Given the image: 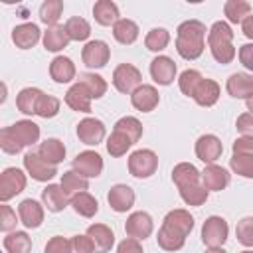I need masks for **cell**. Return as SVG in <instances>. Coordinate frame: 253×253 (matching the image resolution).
<instances>
[{
  "label": "cell",
  "instance_id": "f6af8a7d",
  "mask_svg": "<svg viewBox=\"0 0 253 253\" xmlns=\"http://www.w3.org/2000/svg\"><path fill=\"white\" fill-rule=\"evenodd\" d=\"M202 79H204V77H202L200 71H196V69H186V71H182V75H180V79H178L180 91H182L184 95H188V97H194V93H196V89H198V85H200Z\"/></svg>",
  "mask_w": 253,
  "mask_h": 253
},
{
  "label": "cell",
  "instance_id": "30bf717a",
  "mask_svg": "<svg viewBox=\"0 0 253 253\" xmlns=\"http://www.w3.org/2000/svg\"><path fill=\"white\" fill-rule=\"evenodd\" d=\"M73 170L85 178H97L103 172V158L95 150L79 152L73 158Z\"/></svg>",
  "mask_w": 253,
  "mask_h": 253
},
{
  "label": "cell",
  "instance_id": "91938a15",
  "mask_svg": "<svg viewBox=\"0 0 253 253\" xmlns=\"http://www.w3.org/2000/svg\"><path fill=\"white\" fill-rule=\"evenodd\" d=\"M247 111H249V113H253V97H251V99H247Z\"/></svg>",
  "mask_w": 253,
  "mask_h": 253
},
{
  "label": "cell",
  "instance_id": "f1b7e54d",
  "mask_svg": "<svg viewBox=\"0 0 253 253\" xmlns=\"http://www.w3.org/2000/svg\"><path fill=\"white\" fill-rule=\"evenodd\" d=\"M172 180L178 188L188 186V184H200L202 180V172H198V168L190 162H180L174 166L172 170Z\"/></svg>",
  "mask_w": 253,
  "mask_h": 253
},
{
  "label": "cell",
  "instance_id": "7a4b0ae2",
  "mask_svg": "<svg viewBox=\"0 0 253 253\" xmlns=\"http://www.w3.org/2000/svg\"><path fill=\"white\" fill-rule=\"evenodd\" d=\"M176 49L184 59H198L206 47V26L200 20H186L176 30Z\"/></svg>",
  "mask_w": 253,
  "mask_h": 253
},
{
  "label": "cell",
  "instance_id": "603a6c76",
  "mask_svg": "<svg viewBox=\"0 0 253 253\" xmlns=\"http://www.w3.org/2000/svg\"><path fill=\"white\" fill-rule=\"evenodd\" d=\"M162 225H166V227L178 231L180 235L188 237V233H190L192 227H194V217H192L190 211H186V210H172V211L166 213Z\"/></svg>",
  "mask_w": 253,
  "mask_h": 253
},
{
  "label": "cell",
  "instance_id": "f907efd6",
  "mask_svg": "<svg viewBox=\"0 0 253 253\" xmlns=\"http://www.w3.org/2000/svg\"><path fill=\"white\" fill-rule=\"evenodd\" d=\"M71 247H73V253H93L97 249L89 235H73Z\"/></svg>",
  "mask_w": 253,
  "mask_h": 253
},
{
  "label": "cell",
  "instance_id": "ba28073f",
  "mask_svg": "<svg viewBox=\"0 0 253 253\" xmlns=\"http://www.w3.org/2000/svg\"><path fill=\"white\" fill-rule=\"evenodd\" d=\"M24 168H26V172L34 178V180H38V182H47V180H51L55 174H57V168L55 166H51V164H47L40 154H38V150L34 152H26V156H24Z\"/></svg>",
  "mask_w": 253,
  "mask_h": 253
},
{
  "label": "cell",
  "instance_id": "484cf974",
  "mask_svg": "<svg viewBox=\"0 0 253 253\" xmlns=\"http://www.w3.org/2000/svg\"><path fill=\"white\" fill-rule=\"evenodd\" d=\"M38 154L51 166H57L65 158V146L59 138H47L38 146Z\"/></svg>",
  "mask_w": 253,
  "mask_h": 253
},
{
  "label": "cell",
  "instance_id": "ac0fdd59",
  "mask_svg": "<svg viewBox=\"0 0 253 253\" xmlns=\"http://www.w3.org/2000/svg\"><path fill=\"white\" fill-rule=\"evenodd\" d=\"M69 194L61 188V186H57V184H49V186H45L43 190H42V202H43V206L49 210V211H61V210H65L67 208V204H71V200L67 198Z\"/></svg>",
  "mask_w": 253,
  "mask_h": 253
},
{
  "label": "cell",
  "instance_id": "44dd1931",
  "mask_svg": "<svg viewBox=\"0 0 253 253\" xmlns=\"http://www.w3.org/2000/svg\"><path fill=\"white\" fill-rule=\"evenodd\" d=\"M12 42L20 47V49H30L40 42V28L32 22L28 24H20L12 30Z\"/></svg>",
  "mask_w": 253,
  "mask_h": 253
},
{
  "label": "cell",
  "instance_id": "9c48e42d",
  "mask_svg": "<svg viewBox=\"0 0 253 253\" xmlns=\"http://www.w3.org/2000/svg\"><path fill=\"white\" fill-rule=\"evenodd\" d=\"M109 57H111V49H109V45H107L105 42H101V40H93V42L85 43V47H83V51H81L83 63H85L87 67H95V69L105 67L107 61H109Z\"/></svg>",
  "mask_w": 253,
  "mask_h": 253
},
{
  "label": "cell",
  "instance_id": "6f0895ef",
  "mask_svg": "<svg viewBox=\"0 0 253 253\" xmlns=\"http://www.w3.org/2000/svg\"><path fill=\"white\" fill-rule=\"evenodd\" d=\"M241 28H243V34H245V38L253 40V14H249V16L243 20Z\"/></svg>",
  "mask_w": 253,
  "mask_h": 253
},
{
  "label": "cell",
  "instance_id": "ee69618b",
  "mask_svg": "<svg viewBox=\"0 0 253 253\" xmlns=\"http://www.w3.org/2000/svg\"><path fill=\"white\" fill-rule=\"evenodd\" d=\"M115 130L125 132V134L132 140V144H134V142L140 138V134H142V125H140V121L134 119V117H123V119H119V121L115 123Z\"/></svg>",
  "mask_w": 253,
  "mask_h": 253
},
{
  "label": "cell",
  "instance_id": "836d02e7",
  "mask_svg": "<svg viewBox=\"0 0 253 253\" xmlns=\"http://www.w3.org/2000/svg\"><path fill=\"white\" fill-rule=\"evenodd\" d=\"M158 245L164 249V251H178V249H182L184 247V243H186V237L184 235H180L178 231H174V229H170V227H166V225H162L160 229H158Z\"/></svg>",
  "mask_w": 253,
  "mask_h": 253
},
{
  "label": "cell",
  "instance_id": "d6986e66",
  "mask_svg": "<svg viewBox=\"0 0 253 253\" xmlns=\"http://www.w3.org/2000/svg\"><path fill=\"white\" fill-rule=\"evenodd\" d=\"M18 213H20V221L28 227V229H36L42 225L43 221V208L42 204H38L36 200L28 198L18 206Z\"/></svg>",
  "mask_w": 253,
  "mask_h": 253
},
{
  "label": "cell",
  "instance_id": "7bdbcfd3",
  "mask_svg": "<svg viewBox=\"0 0 253 253\" xmlns=\"http://www.w3.org/2000/svg\"><path fill=\"white\" fill-rule=\"evenodd\" d=\"M168 42H170V34L164 28H152L144 38V45L150 51H162L168 45Z\"/></svg>",
  "mask_w": 253,
  "mask_h": 253
},
{
  "label": "cell",
  "instance_id": "11a10c76",
  "mask_svg": "<svg viewBox=\"0 0 253 253\" xmlns=\"http://www.w3.org/2000/svg\"><path fill=\"white\" fill-rule=\"evenodd\" d=\"M117 253H144V251H142V245L138 243V239L126 237V239H123V241L119 243Z\"/></svg>",
  "mask_w": 253,
  "mask_h": 253
},
{
  "label": "cell",
  "instance_id": "7402d4cb",
  "mask_svg": "<svg viewBox=\"0 0 253 253\" xmlns=\"http://www.w3.org/2000/svg\"><path fill=\"white\" fill-rule=\"evenodd\" d=\"M65 105L79 113H91V95L81 83H75L65 93Z\"/></svg>",
  "mask_w": 253,
  "mask_h": 253
},
{
  "label": "cell",
  "instance_id": "5bb4252c",
  "mask_svg": "<svg viewBox=\"0 0 253 253\" xmlns=\"http://www.w3.org/2000/svg\"><path fill=\"white\" fill-rule=\"evenodd\" d=\"M150 75L158 85H170L176 77V63L168 55H158L150 61Z\"/></svg>",
  "mask_w": 253,
  "mask_h": 253
},
{
  "label": "cell",
  "instance_id": "d590c367",
  "mask_svg": "<svg viewBox=\"0 0 253 253\" xmlns=\"http://www.w3.org/2000/svg\"><path fill=\"white\" fill-rule=\"evenodd\" d=\"M91 95V99H101L105 93H107V81L101 77V75H95V73H79V81Z\"/></svg>",
  "mask_w": 253,
  "mask_h": 253
},
{
  "label": "cell",
  "instance_id": "52a82bcc",
  "mask_svg": "<svg viewBox=\"0 0 253 253\" xmlns=\"http://www.w3.org/2000/svg\"><path fill=\"white\" fill-rule=\"evenodd\" d=\"M26 188V174L20 168H6L0 176V200L8 202L10 198H14L16 194H20Z\"/></svg>",
  "mask_w": 253,
  "mask_h": 253
},
{
  "label": "cell",
  "instance_id": "c3c4849f",
  "mask_svg": "<svg viewBox=\"0 0 253 253\" xmlns=\"http://www.w3.org/2000/svg\"><path fill=\"white\" fill-rule=\"evenodd\" d=\"M235 235H237V241L245 247H253V217H243L237 221V227H235Z\"/></svg>",
  "mask_w": 253,
  "mask_h": 253
},
{
  "label": "cell",
  "instance_id": "74e56055",
  "mask_svg": "<svg viewBox=\"0 0 253 253\" xmlns=\"http://www.w3.org/2000/svg\"><path fill=\"white\" fill-rule=\"evenodd\" d=\"M61 12H63V2L61 0H45L40 6V20L49 28L57 26V20L61 18Z\"/></svg>",
  "mask_w": 253,
  "mask_h": 253
},
{
  "label": "cell",
  "instance_id": "bcb514c9",
  "mask_svg": "<svg viewBox=\"0 0 253 253\" xmlns=\"http://www.w3.org/2000/svg\"><path fill=\"white\" fill-rule=\"evenodd\" d=\"M59 113V99L53 97V95H42L40 101H38V107H36V115L42 117V119H51Z\"/></svg>",
  "mask_w": 253,
  "mask_h": 253
},
{
  "label": "cell",
  "instance_id": "9f6ffc18",
  "mask_svg": "<svg viewBox=\"0 0 253 253\" xmlns=\"http://www.w3.org/2000/svg\"><path fill=\"white\" fill-rule=\"evenodd\" d=\"M239 61L245 69L253 71V43H245L239 47Z\"/></svg>",
  "mask_w": 253,
  "mask_h": 253
},
{
  "label": "cell",
  "instance_id": "b9f144b4",
  "mask_svg": "<svg viewBox=\"0 0 253 253\" xmlns=\"http://www.w3.org/2000/svg\"><path fill=\"white\" fill-rule=\"evenodd\" d=\"M130 146H132V140L121 130H113L107 140V152L111 156H123Z\"/></svg>",
  "mask_w": 253,
  "mask_h": 253
},
{
  "label": "cell",
  "instance_id": "f546056e",
  "mask_svg": "<svg viewBox=\"0 0 253 253\" xmlns=\"http://www.w3.org/2000/svg\"><path fill=\"white\" fill-rule=\"evenodd\" d=\"M69 36H67V30L65 26H51L43 32V47L47 51H59L63 47H67L69 43Z\"/></svg>",
  "mask_w": 253,
  "mask_h": 253
},
{
  "label": "cell",
  "instance_id": "83f0119b",
  "mask_svg": "<svg viewBox=\"0 0 253 253\" xmlns=\"http://www.w3.org/2000/svg\"><path fill=\"white\" fill-rule=\"evenodd\" d=\"M93 16H95V22L101 24V26H115L121 18H119V8L115 2L111 0H99L95 2L93 6Z\"/></svg>",
  "mask_w": 253,
  "mask_h": 253
},
{
  "label": "cell",
  "instance_id": "60d3db41",
  "mask_svg": "<svg viewBox=\"0 0 253 253\" xmlns=\"http://www.w3.org/2000/svg\"><path fill=\"white\" fill-rule=\"evenodd\" d=\"M178 190H180L182 200L188 206H202L208 200V190L202 184H188V186H182Z\"/></svg>",
  "mask_w": 253,
  "mask_h": 253
},
{
  "label": "cell",
  "instance_id": "8d00e7d4",
  "mask_svg": "<svg viewBox=\"0 0 253 253\" xmlns=\"http://www.w3.org/2000/svg\"><path fill=\"white\" fill-rule=\"evenodd\" d=\"M4 249L8 253H30L32 251V239L26 231H14L4 237Z\"/></svg>",
  "mask_w": 253,
  "mask_h": 253
},
{
  "label": "cell",
  "instance_id": "8992f818",
  "mask_svg": "<svg viewBox=\"0 0 253 253\" xmlns=\"http://www.w3.org/2000/svg\"><path fill=\"white\" fill-rule=\"evenodd\" d=\"M229 227L227 221L219 215H210L202 225V241L208 247H221L227 239Z\"/></svg>",
  "mask_w": 253,
  "mask_h": 253
},
{
  "label": "cell",
  "instance_id": "6da1fadb",
  "mask_svg": "<svg viewBox=\"0 0 253 253\" xmlns=\"http://www.w3.org/2000/svg\"><path fill=\"white\" fill-rule=\"evenodd\" d=\"M40 138V126L34 121H16L0 130V148L6 154H18L22 148L36 144Z\"/></svg>",
  "mask_w": 253,
  "mask_h": 253
},
{
  "label": "cell",
  "instance_id": "7dc6e473",
  "mask_svg": "<svg viewBox=\"0 0 253 253\" xmlns=\"http://www.w3.org/2000/svg\"><path fill=\"white\" fill-rule=\"evenodd\" d=\"M229 166L235 174L243 178H253V156H243V154H233L229 160Z\"/></svg>",
  "mask_w": 253,
  "mask_h": 253
},
{
  "label": "cell",
  "instance_id": "7c38bea8",
  "mask_svg": "<svg viewBox=\"0 0 253 253\" xmlns=\"http://www.w3.org/2000/svg\"><path fill=\"white\" fill-rule=\"evenodd\" d=\"M77 136H79V140L83 144L97 146L105 138V125L99 119L87 117V119L79 121V125H77Z\"/></svg>",
  "mask_w": 253,
  "mask_h": 253
},
{
  "label": "cell",
  "instance_id": "1f68e13d",
  "mask_svg": "<svg viewBox=\"0 0 253 253\" xmlns=\"http://www.w3.org/2000/svg\"><path fill=\"white\" fill-rule=\"evenodd\" d=\"M42 95H43V93H42L40 89H36V87H26V89H22V91L18 93V97H16V107H18V111L24 113V115H36V107H38V101H40Z\"/></svg>",
  "mask_w": 253,
  "mask_h": 253
},
{
  "label": "cell",
  "instance_id": "94428289",
  "mask_svg": "<svg viewBox=\"0 0 253 253\" xmlns=\"http://www.w3.org/2000/svg\"><path fill=\"white\" fill-rule=\"evenodd\" d=\"M241 253H253V251H241Z\"/></svg>",
  "mask_w": 253,
  "mask_h": 253
},
{
  "label": "cell",
  "instance_id": "5b68a950",
  "mask_svg": "<svg viewBox=\"0 0 253 253\" xmlns=\"http://www.w3.org/2000/svg\"><path fill=\"white\" fill-rule=\"evenodd\" d=\"M142 73L132 63H121L113 71V85L119 93H134V89L140 87Z\"/></svg>",
  "mask_w": 253,
  "mask_h": 253
},
{
  "label": "cell",
  "instance_id": "816d5d0a",
  "mask_svg": "<svg viewBox=\"0 0 253 253\" xmlns=\"http://www.w3.org/2000/svg\"><path fill=\"white\" fill-rule=\"evenodd\" d=\"M16 227V213L10 206H0V229L2 231H10Z\"/></svg>",
  "mask_w": 253,
  "mask_h": 253
},
{
  "label": "cell",
  "instance_id": "f5cc1de1",
  "mask_svg": "<svg viewBox=\"0 0 253 253\" xmlns=\"http://www.w3.org/2000/svg\"><path fill=\"white\" fill-rule=\"evenodd\" d=\"M233 154L253 156V136H239L233 142Z\"/></svg>",
  "mask_w": 253,
  "mask_h": 253
},
{
  "label": "cell",
  "instance_id": "d4e9b609",
  "mask_svg": "<svg viewBox=\"0 0 253 253\" xmlns=\"http://www.w3.org/2000/svg\"><path fill=\"white\" fill-rule=\"evenodd\" d=\"M49 75L55 83H69L75 77V63L69 57L57 55L49 63Z\"/></svg>",
  "mask_w": 253,
  "mask_h": 253
},
{
  "label": "cell",
  "instance_id": "4fadbf2b",
  "mask_svg": "<svg viewBox=\"0 0 253 253\" xmlns=\"http://www.w3.org/2000/svg\"><path fill=\"white\" fill-rule=\"evenodd\" d=\"M221 152H223V144L215 134H204L196 142V156L206 164H213L221 156Z\"/></svg>",
  "mask_w": 253,
  "mask_h": 253
},
{
  "label": "cell",
  "instance_id": "9a60e30c",
  "mask_svg": "<svg viewBox=\"0 0 253 253\" xmlns=\"http://www.w3.org/2000/svg\"><path fill=\"white\" fill-rule=\"evenodd\" d=\"M229 184V172L217 164H208L202 172V186L208 192H219Z\"/></svg>",
  "mask_w": 253,
  "mask_h": 253
},
{
  "label": "cell",
  "instance_id": "4dcf8cb0",
  "mask_svg": "<svg viewBox=\"0 0 253 253\" xmlns=\"http://www.w3.org/2000/svg\"><path fill=\"white\" fill-rule=\"evenodd\" d=\"M113 36L119 43L123 45H128V43H134L136 38H138V26L132 22V20H126V18H121L115 26H113Z\"/></svg>",
  "mask_w": 253,
  "mask_h": 253
},
{
  "label": "cell",
  "instance_id": "8fae6325",
  "mask_svg": "<svg viewBox=\"0 0 253 253\" xmlns=\"http://www.w3.org/2000/svg\"><path fill=\"white\" fill-rule=\"evenodd\" d=\"M154 229V223H152V217L146 213V211H134L126 217V223H125V231L128 237L132 239H146Z\"/></svg>",
  "mask_w": 253,
  "mask_h": 253
},
{
  "label": "cell",
  "instance_id": "cb8c5ba5",
  "mask_svg": "<svg viewBox=\"0 0 253 253\" xmlns=\"http://www.w3.org/2000/svg\"><path fill=\"white\" fill-rule=\"evenodd\" d=\"M87 235L93 239L97 251H101V253L111 251V247L115 243V233L105 223H93V225H89L87 227Z\"/></svg>",
  "mask_w": 253,
  "mask_h": 253
},
{
  "label": "cell",
  "instance_id": "277c9868",
  "mask_svg": "<svg viewBox=\"0 0 253 253\" xmlns=\"http://www.w3.org/2000/svg\"><path fill=\"white\" fill-rule=\"evenodd\" d=\"M156 168H158V156L148 148L134 150L128 156V172L134 178H150L156 172Z\"/></svg>",
  "mask_w": 253,
  "mask_h": 253
},
{
  "label": "cell",
  "instance_id": "e0dca14e",
  "mask_svg": "<svg viewBox=\"0 0 253 253\" xmlns=\"http://www.w3.org/2000/svg\"><path fill=\"white\" fill-rule=\"evenodd\" d=\"M107 200H109V206H111L115 211L123 213V211H126V210L132 208V204H134V192H132V188L126 186V184H117V186H113V188L109 190Z\"/></svg>",
  "mask_w": 253,
  "mask_h": 253
},
{
  "label": "cell",
  "instance_id": "3957f363",
  "mask_svg": "<svg viewBox=\"0 0 253 253\" xmlns=\"http://www.w3.org/2000/svg\"><path fill=\"white\" fill-rule=\"evenodd\" d=\"M208 45L217 63H231L235 57V47H233V32L229 24L225 22H215L210 32H208Z\"/></svg>",
  "mask_w": 253,
  "mask_h": 253
},
{
  "label": "cell",
  "instance_id": "e575fe53",
  "mask_svg": "<svg viewBox=\"0 0 253 253\" xmlns=\"http://www.w3.org/2000/svg\"><path fill=\"white\" fill-rule=\"evenodd\" d=\"M223 12L231 24H243V20L251 14V4L245 0H227Z\"/></svg>",
  "mask_w": 253,
  "mask_h": 253
},
{
  "label": "cell",
  "instance_id": "db71d44e",
  "mask_svg": "<svg viewBox=\"0 0 253 253\" xmlns=\"http://www.w3.org/2000/svg\"><path fill=\"white\" fill-rule=\"evenodd\" d=\"M237 130L243 136H253V113H243L237 117Z\"/></svg>",
  "mask_w": 253,
  "mask_h": 253
},
{
  "label": "cell",
  "instance_id": "f35d334b",
  "mask_svg": "<svg viewBox=\"0 0 253 253\" xmlns=\"http://www.w3.org/2000/svg\"><path fill=\"white\" fill-rule=\"evenodd\" d=\"M65 30H67L69 40H73V42H83V40H87L89 34H91L89 22H87L85 18H79V16L69 18V20L65 22Z\"/></svg>",
  "mask_w": 253,
  "mask_h": 253
},
{
  "label": "cell",
  "instance_id": "d6a6232c",
  "mask_svg": "<svg viewBox=\"0 0 253 253\" xmlns=\"http://www.w3.org/2000/svg\"><path fill=\"white\" fill-rule=\"evenodd\" d=\"M71 208L75 210V213H79L83 217H93L99 210V204L89 192H79V194H73Z\"/></svg>",
  "mask_w": 253,
  "mask_h": 253
},
{
  "label": "cell",
  "instance_id": "680465c9",
  "mask_svg": "<svg viewBox=\"0 0 253 253\" xmlns=\"http://www.w3.org/2000/svg\"><path fill=\"white\" fill-rule=\"evenodd\" d=\"M206 253H227V251H223L221 247H210Z\"/></svg>",
  "mask_w": 253,
  "mask_h": 253
},
{
  "label": "cell",
  "instance_id": "ffe728a7",
  "mask_svg": "<svg viewBox=\"0 0 253 253\" xmlns=\"http://www.w3.org/2000/svg\"><path fill=\"white\" fill-rule=\"evenodd\" d=\"M225 89L235 99H251L253 97V77L247 73H233L229 75Z\"/></svg>",
  "mask_w": 253,
  "mask_h": 253
},
{
  "label": "cell",
  "instance_id": "4316f807",
  "mask_svg": "<svg viewBox=\"0 0 253 253\" xmlns=\"http://www.w3.org/2000/svg\"><path fill=\"white\" fill-rule=\"evenodd\" d=\"M192 99L202 107H211L219 99V85L213 79H202Z\"/></svg>",
  "mask_w": 253,
  "mask_h": 253
},
{
  "label": "cell",
  "instance_id": "2e32d148",
  "mask_svg": "<svg viewBox=\"0 0 253 253\" xmlns=\"http://www.w3.org/2000/svg\"><path fill=\"white\" fill-rule=\"evenodd\" d=\"M160 97H158V91L152 87V85H140L138 89H134V93L130 95V103L136 111H142V113H150L156 109Z\"/></svg>",
  "mask_w": 253,
  "mask_h": 253
},
{
  "label": "cell",
  "instance_id": "681fc988",
  "mask_svg": "<svg viewBox=\"0 0 253 253\" xmlns=\"http://www.w3.org/2000/svg\"><path fill=\"white\" fill-rule=\"evenodd\" d=\"M43 253H73L71 239H65V237H61V235H55V237H51V239L45 243Z\"/></svg>",
  "mask_w": 253,
  "mask_h": 253
},
{
  "label": "cell",
  "instance_id": "ab89813d",
  "mask_svg": "<svg viewBox=\"0 0 253 253\" xmlns=\"http://www.w3.org/2000/svg\"><path fill=\"white\" fill-rule=\"evenodd\" d=\"M59 186H61L67 194H79V192H85V190L89 188V182H87V178L81 176L79 172L69 170V172H63Z\"/></svg>",
  "mask_w": 253,
  "mask_h": 253
}]
</instances>
